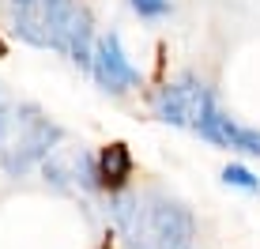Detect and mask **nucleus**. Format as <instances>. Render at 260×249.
I'll return each mask as SVG.
<instances>
[{
	"label": "nucleus",
	"instance_id": "obj_9",
	"mask_svg": "<svg viewBox=\"0 0 260 249\" xmlns=\"http://www.w3.org/2000/svg\"><path fill=\"white\" fill-rule=\"evenodd\" d=\"M132 8L143 15V19H158V15L170 12V0H128Z\"/></svg>",
	"mask_w": 260,
	"mask_h": 249
},
{
	"label": "nucleus",
	"instance_id": "obj_1",
	"mask_svg": "<svg viewBox=\"0 0 260 249\" xmlns=\"http://www.w3.org/2000/svg\"><path fill=\"white\" fill-rule=\"evenodd\" d=\"M113 223L124 234L128 249H185L192 238V219L174 200H147L117 193L113 197Z\"/></svg>",
	"mask_w": 260,
	"mask_h": 249
},
{
	"label": "nucleus",
	"instance_id": "obj_11",
	"mask_svg": "<svg viewBox=\"0 0 260 249\" xmlns=\"http://www.w3.org/2000/svg\"><path fill=\"white\" fill-rule=\"evenodd\" d=\"M102 249H110V245H102Z\"/></svg>",
	"mask_w": 260,
	"mask_h": 249
},
{
	"label": "nucleus",
	"instance_id": "obj_3",
	"mask_svg": "<svg viewBox=\"0 0 260 249\" xmlns=\"http://www.w3.org/2000/svg\"><path fill=\"white\" fill-rule=\"evenodd\" d=\"M72 8H76V0H12L15 34L26 38L30 46L57 49Z\"/></svg>",
	"mask_w": 260,
	"mask_h": 249
},
{
	"label": "nucleus",
	"instance_id": "obj_2",
	"mask_svg": "<svg viewBox=\"0 0 260 249\" xmlns=\"http://www.w3.org/2000/svg\"><path fill=\"white\" fill-rule=\"evenodd\" d=\"M57 124L38 106H15V110H0V163L4 170L23 174L30 170L38 159H46L57 144Z\"/></svg>",
	"mask_w": 260,
	"mask_h": 249
},
{
	"label": "nucleus",
	"instance_id": "obj_5",
	"mask_svg": "<svg viewBox=\"0 0 260 249\" xmlns=\"http://www.w3.org/2000/svg\"><path fill=\"white\" fill-rule=\"evenodd\" d=\"M91 68H94L98 83H102L106 91H113V95H121V91H128V87L140 83V72L132 68V60L124 57L117 34L98 38V46H94V65H91Z\"/></svg>",
	"mask_w": 260,
	"mask_h": 249
},
{
	"label": "nucleus",
	"instance_id": "obj_7",
	"mask_svg": "<svg viewBox=\"0 0 260 249\" xmlns=\"http://www.w3.org/2000/svg\"><path fill=\"white\" fill-rule=\"evenodd\" d=\"M132 177V155L124 144H110L102 147V155H98V181L106 185V189H124V181Z\"/></svg>",
	"mask_w": 260,
	"mask_h": 249
},
{
	"label": "nucleus",
	"instance_id": "obj_8",
	"mask_svg": "<svg viewBox=\"0 0 260 249\" xmlns=\"http://www.w3.org/2000/svg\"><path fill=\"white\" fill-rule=\"evenodd\" d=\"M222 181H226V185H238V189H249V193L260 189V181L245 170V166H226V170H222Z\"/></svg>",
	"mask_w": 260,
	"mask_h": 249
},
{
	"label": "nucleus",
	"instance_id": "obj_4",
	"mask_svg": "<svg viewBox=\"0 0 260 249\" xmlns=\"http://www.w3.org/2000/svg\"><path fill=\"white\" fill-rule=\"evenodd\" d=\"M211 102L215 99H211L208 87H204L200 79L185 76V79H177V83H166L162 91L155 95V113L166 124H189V129H196Z\"/></svg>",
	"mask_w": 260,
	"mask_h": 249
},
{
	"label": "nucleus",
	"instance_id": "obj_10",
	"mask_svg": "<svg viewBox=\"0 0 260 249\" xmlns=\"http://www.w3.org/2000/svg\"><path fill=\"white\" fill-rule=\"evenodd\" d=\"M4 53H8V46H4V42H0V57H4Z\"/></svg>",
	"mask_w": 260,
	"mask_h": 249
},
{
	"label": "nucleus",
	"instance_id": "obj_6",
	"mask_svg": "<svg viewBox=\"0 0 260 249\" xmlns=\"http://www.w3.org/2000/svg\"><path fill=\"white\" fill-rule=\"evenodd\" d=\"M94 23H91V12L83 4L72 8L68 23H64V34H60V53H68L79 68H91L94 65Z\"/></svg>",
	"mask_w": 260,
	"mask_h": 249
}]
</instances>
